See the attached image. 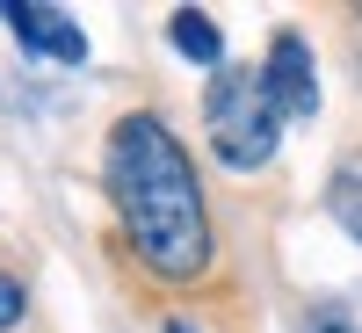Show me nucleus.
I'll return each instance as SVG.
<instances>
[{"mask_svg":"<svg viewBox=\"0 0 362 333\" xmlns=\"http://www.w3.org/2000/svg\"><path fill=\"white\" fill-rule=\"evenodd\" d=\"M109 196L153 276L189 283L210 268V218H203L196 167L160 116H124L109 131Z\"/></svg>","mask_w":362,"mask_h":333,"instance_id":"f257e3e1","label":"nucleus"},{"mask_svg":"<svg viewBox=\"0 0 362 333\" xmlns=\"http://www.w3.org/2000/svg\"><path fill=\"white\" fill-rule=\"evenodd\" d=\"M210 145H218L225 167H261L276 153V131H283V109L268 95V80L254 66H218V87H210Z\"/></svg>","mask_w":362,"mask_h":333,"instance_id":"f03ea898","label":"nucleus"},{"mask_svg":"<svg viewBox=\"0 0 362 333\" xmlns=\"http://www.w3.org/2000/svg\"><path fill=\"white\" fill-rule=\"evenodd\" d=\"M261 80H268V95H276L283 116H312L319 109V66H312V44L297 37V29H276Z\"/></svg>","mask_w":362,"mask_h":333,"instance_id":"7ed1b4c3","label":"nucleus"},{"mask_svg":"<svg viewBox=\"0 0 362 333\" xmlns=\"http://www.w3.org/2000/svg\"><path fill=\"white\" fill-rule=\"evenodd\" d=\"M15 22V37L29 44V51H44V58H58V66H80L87 58V29L66 15V8H44V0H15V8H0Z\"/></svg>","mask_w":362,"mask_h":333,"instance_id":"20e7f679","label":"nucleus"},{"mask_svg":"<svg viewBox=\"0 0 362 333\" xmlns=\"http://www.w3.org/2000/svg\"><path fill=\"white\" fill-rule=\"evenodd\" d=\"M174 51L196 58V66H218V58H225V37H218V22H210V15L181 8V15H174Z\"/></svg>","mask_w":362,"mask_h":333,"instance_id":"39448f33","label":"nucleus"},{"mask_svg":"<svg viewBox=\"0 0 362 333\" xmlns=\"http://www.w3.org/2000/svg\"><path fill=\"white\" fill-rule=\"evenodd\" d=\"M326 210H334V218H341V225L362 239V167H348L334 189H326Z\"/></svg>","mask_w":362,"mask_h":333,"instance_id":"423d86ee","label":"nucleus"},{"mask_svg":"<svg viewBox=\"0 0 362 333\" xmlns=\"http://www.w3.org/2000/svg\"><path fill=\"white\" fill-rule=\"evenodd\" d=\"M297 333H355V319H348V305L326 297V305H305V326H297Z\"/></svg>","mask_w":362,"mask_h":333,"instance_id":"0eeeda50","label":"nucleus"},{"mask_svg":"<svg viewBox=\"0 0 362 333\" xmlns=\"http://www.w3.org/2000/svg\"><path fill=\"white\" fill-rule=\"evenodd\" d=\"M22 319V283H8V276H0V333H8Z\"/></svg>","mask_w":362,"mask_h":333,"instance_id":"6e6552de","label":"nucleus"}]
</instances>
